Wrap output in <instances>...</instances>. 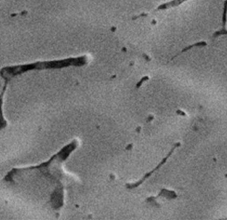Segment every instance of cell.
Segmentation results:
<instances>
[{"mask_svg":"<svg viewBox=\"0 0 227 220\" xmlns=\"http://www.w3.org/2000/svg\"><path fill=\"white\" fill-rule=\"evenodd\" d=\"M187 1H188V0H172V1L167 2V3L161 5V6L158 7L157 9L158 10L166 9L168 8H170V7H173L180 6L181 4H182L183 3H184V2Z\"/></svg>","mask_w":227,"mask_h":220,"instance_id":"1","label":"cell"},{"mask_svg":"<svg viewBox=\"0 0 227 220\" xmlns=\"http://www.w3.org/2000/svg\"><path fill=\"white\" fill-rule=\"evenodd\" d=\"M7 80H6V86H5V87H4L3 92H2L1 95L0 96V129H4V128H5V127L7 126V122H6V120L4 119V118L3 114H2V109H1V108H2V103H3V101H2V98H3L5 89H6V86H7Z\"/></svg>","mask_w":227,"mask_h":220,"instance_id":"2","label":"cell"},{"mask_svg":"<svg viewBox=\"0 0 227 220\" xmlns=\"http://www.w3.org/2000/svg\"><path fill=\"white\" fill-rule=\"evenodd\" d=\"M207 45V43H206L205 41H203V40H202V41H199V42H197V43H194V44L191 45H189L188 46V47H185L184 49H183L181 52V53H185V52H187V50L191 49L192 48H194V47H206V46Z\"/></svg>","mask_w":227,"mask_h":220,"instance_id":"3","label":"cell"}]
</instances>
